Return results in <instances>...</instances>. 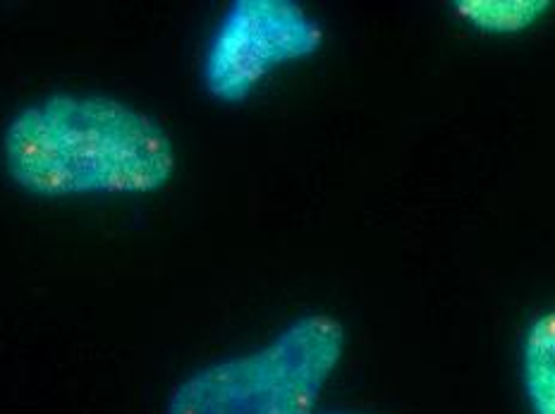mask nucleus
<instances>
[{
	"mask_svg": "<svg viewBox=\"0 0 555 414\" xmlns=\"http://www.w3.org/2000/svg\"><path fill=\"white\" fill-rule=\"evenodd\" d=\"M10 180L34 197L152 194L176 172L168 132L118 99L53 94L22 108L3 134Z\"/></svg>",
	"mask_w": 555,
	"mask_h": 414,
	"instance_id": "f257e3e1",
	"label": "nucleus"
},
{
	"mask_svg": "<svg viewBox=\"0 0 555 414\" xmlns=\"http://www.w3.org/2000/svg\"><path fill=\"white\" fill-rule=\"evenodd\" d=\"M345 342L335 316H297L263 348L190 374L172 390L166 414H319Z\"/></svg>",
	"mask_w": 555,
	"mask_h": 414,
	"instance_id": "f03ea898",
	"label": "nucleus"
},
{
	"mask_svg": "<svg viewBox=\"0 0 555 414\" xmlns=\"http://www.w3.org/2000/svg\"><path fill=\"white\" fill-rule=\"evenodd\" d=\"M321 43V25L297 3L237 0L206 49V91L230 106L247 101L278 67L311 57Z\"/></svg>",
	"mask_w": 555,
	"mask_h": 414,
	"instance_id": "7ed1b4c3",
	"label": "nucleus"
},
{
	"mask_svg": "<svg viewBox=\"0 0 555 414\" xmlns=\"http://www.w3.org/2000/svg\"><path fill=\"white\" fill-rule=\"evenodd\" d=\"M519 384L529 414H555V309L529 321L519 345Z\"/></svg>",
	"mask_w": 555,
	"mask_h": 414,
	"instance_id": "20e7f679",
	"label": "nucleus"
},
{
	"mask_svg": "<svg viewBox=\"0 0 555 414\" xmlns=\"http://www.w3.org/2000/svg\"><path fill=\"white\" fill-rule=\"evenodd\" d=\"M460 22L491 37H515L548 15L546 0H457Z\"/></svg>",
	"mask_w": 555,
	"mask_h": 414,
	"instance_id": "39448f33",
	"label": "nucleus"
},
{
	"mask_svg": "<svg viewBox=\"0 0 555 414\" xmlns=\"http://www.w3.org/2000/svg\"><path fill=\"white\" fill-rule=\"evenodd\" d=\"M319 414H366V412H357V410H331V412H319Z\"/></svg>",
	"mask_w": 555,
	"mask_h": 414,
	"instance_id": "423d86ee",
	"label": "nucleus"
}]
</instances>
